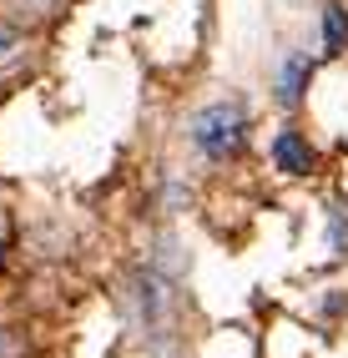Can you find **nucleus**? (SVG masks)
I'll return each instance as SVG.
<instances>
[{
    "label": "nucleus",
    "instance_id": "f257e3e1",
    "mask_svg": "<svg viewBox=\"0 0 348 358\" xmlns=\"http://www.w3.org/2000/svg\"><path fill=\"white\" fill-rule=\"evenodd\" d=\"M242 106H232V101H217V106H202L192 116V141L207 152V157H227V152H238L242 147Z\"/></svg>",
    "mask_w": 348,
    "mask_h": 358
},
{
    "label": "nucleus",
    "instance_id": "f03ea898",
    "mask_svg": "<svg viewBox=\"0 0 348 358\" xmlns=\"http://www.w3.org/2000/svg\"><path fill=\"white\" fill-rule=\"evenodd\" d=\"M303 81H308V56H288L283 71H277V96L293 106L298 96H303Z\"/></svg>",
    "mask_w": 348,
    "mask_h": 358
},
{
    "label": "nucleus",
    "instance_id": "7ed1b4c3",
    "mask_svg": "<svg viewBox=\"0 0 348 358\" xmlns=\"http://www.w3.org/2000/svg\"><path fill=\"white\" fill-rule=\"evenodd\" d=\"M273 157H277V166H283V172H308V162H313L308 147H303L293 131H283V136L273 141Z\"/></svg>",
    "mask_w": 348,
    "mask_h": 358
},
{
    "label": "nucleus",
    "instance_id": "20e7f679",
    "mask_svg": "<svg viewBox=\"0 0 348 358\" xmlns=\"http://www.w3.org/2000/svg\"><path fill=\"white\" fill-rule=\"evenodd\" d=\"M343 45H348V10L328 6L323 10V51H343Z\"/></svg>",
    "mask_w": 348,
    "mask_h": 358
},
{
    "label": "nucleus",
    "instance_id": "39448f33",
    "mask_svg": "<svg viewBox=\"0 0 348 358\" xmlns=\"http://www.w3.org/2000/svg\"><path fill=\"white\" fill-rule=\"evenodd\" d=\"M15 51H20V31L0 26V66H10V61H15Z\"/></svg>",
    "mask_w": 348,
    "mask_h": 358
}]
</instances>
